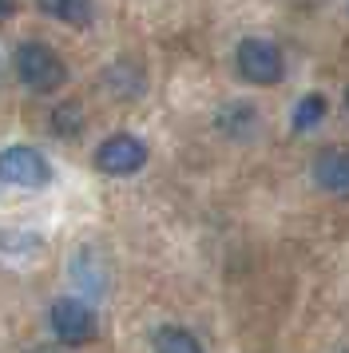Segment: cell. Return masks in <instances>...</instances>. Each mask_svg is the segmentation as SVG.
Segmentation results:
<instances>
[{
  "label": "cell",
  "mask_w": 349,
  "mask_h": 353,
  "mask_svg": "<svg viewBox=\"0 0 349 353\" xmlns=\"http://www.w3.org/2000/svg\"><path fill=\"white\" fill-rule=\"evenodd\" d=\"M0 183L24 187V191H40V187L52 183V163L36 147H4L0 151Z\"/></svg>",
  "instance_id": "cell-3"
},
{
  "label": "cell",
  "mask_w": 349,
  "mask_h": 353,
  "mask_svg": "<svg viewBox=\"0 0 349 353\" xmlns=\"http://www.w3.org/2000/svg\"><path fill=\"white\" fill-rule=\"evenodd\" d=\"M151 350L155 353H203V345H199V337L190 334V330H183V325H163V330H155V337H151Z\"/></svg>",
  "instance_id": "cell-7"
},
{
  "label": "cell",
  "mask_w": 349,
  "mask_h": 353,
  "mask_svg": "<svg viewBox=\"0 0 349 353\" xmlns=\"http://www.w3.org/2000/svg\"><path fill=\"white\" fill-rule=\"evenodd\" d=\"M32 353H56V350H48V345H36V350H32Z\"/></svg>",
  "instance_id": "cell-11"
},
{
  "label": "cell",
  "mask_w": 349,
  "mask_h": 353,
  "mask_svg": "<svg viewBox=\"0 0 349 353\" xmlns=\"http://www.w3.org/2000/svg\"><path fill=\"white\" fill-rule=\"evenodd\" d=\"M16 76H20V83H24L28 92L48 96V92H60V88H63L68 68H63V60L48 48V44L28 40V44H20V48H16Z\"/></svg>",
  "instance_id": "cell-1"
},
{
  "label": "cell",
  "mask_w": 349,
  "mask_h": 353,
  "mask_svg": "<svg viewBox=\"0 0 349 353\" xmlns=\"http://www.w3.org/2000/svg\"><path fill=\"white\" fill-rule=\"evenodd\" d=\"M143 163H147V143L135 139V135H127V131L108 135L103 143L95 147V171H103L111 179L135 175V171H143Z\"/></svg>",
  "instance_id": "cell-4"
},
{
  "label": "cell",
  "mask_w": 349,
  "mask_h": 353,
  "mask_svg": "<svg viewBox=\"0 0 349 353\" xmlns=\"http://www.w3.org/2000/svg\"><path fill=\"white\" fill-rule=\"evenodd\" d=\"M235 64H238V76L246 83H254V88H274L286 72L282 52L274 48L270 40H262V36H246V40L238 44Z\"/></svg>",
  "instance_id": "cell-2"
},
{
  "label": "cell",
  "mask_w": 349,
  "mask_h": 353,
  "mask_svg": "<svg viewBox=\"0 0 349 353\" xmlns=\"http://www.w3.org/2000/svg\"><path fill=\"white\" fill-rule=\"evenodd\" d=\"M52 131H60V135H76L79 131V108L76 103H63L60 112L52 115Z\"/></svg>",
  "instance_id": "cell-10"
},
{
  "label": "cell",
  "mask_w": 349,
  "mask_h": 353,
  "mask_svg": "<svg viewBox=\"0 0 349 353\" xmlns=\"http://www.w3.org/2000/svg\"><path fill=\"white\" fill-rule=\"evenodd\" d=\"M40 8H44L48 17L63 20V24H88L92 20V0H36Z\"/></svg>",
  "instance_id": "cell-8"
},
{
  "label": "cell",
  "mask_w": 349,
  "mask_h": 353,
  "mask_svg": "<svg viewBox=\"0 0 349 353\" xmlns=\"http://www.w3.org/2000/svg\"><path fill=\"white\" fill-rule=\"evenodd\" d=\"M321 119H326V96H317L314 92V96L298 99V108H294V119H290V123H294L298 135H306V131H314Z\"/></svg>",
  "instance_id": "cell-9"
},
{
  "label": "cell",
  "mask_w": 349,
  "mask_h": 353,
  "mask_svg": "<svg viewBox=\"0 0 349 353\" xmlns=\"http://www.w3.org/2000/svg\"><path fill=\"white\" fill-rule=\"evenodd\" d=\"M346 103H349V88H346Z\"/></svg>",
  "instance_id": "cell-12"
},
{
  "label": "cell",
  "mask_w": 349,
  "mask_h": 353,
  "mask_svg": "<svg viewBox=\"0 0 349 353\" xmlns=\"http://www.w3.org/2000/svg\"><path fill=\"white\" fill-rule=\"evenodd\" d=\"M48 318H52V330L63 345H88L95 337V310L79 298H60Z\"/></svg>",
  "instance_id": "cell-5"
},
{
  "label": "cell",
  "mask_w": 349,
  "mask_h": 353,
  "mask_svg": "<svg viewBox=\"0 0 349 353\" xmlns=\"http://www.w3.org/2000/svg\"><path fill=\"white\" fill-rule=\"evenodd\" d=\"M314 183L321 191L349 199V151L346 147H330L314 159Z\"/></svg>",
  "instance_id": "cell-6"
}]
</instances>
